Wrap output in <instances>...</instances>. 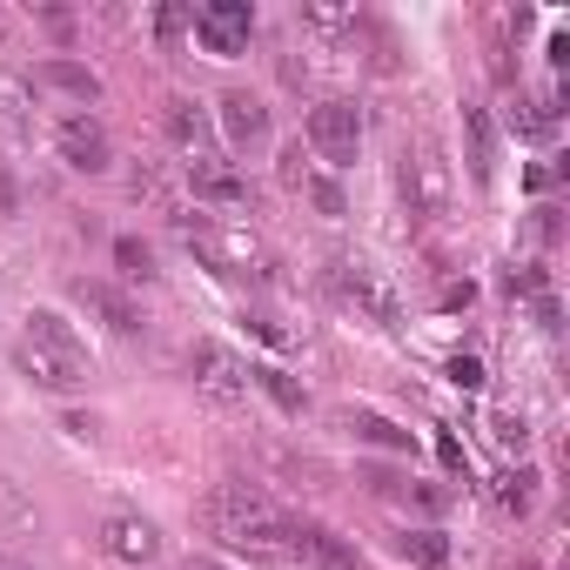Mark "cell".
<instances>
[{
  "mask_svg": "<svg viewBox=\"0 0 570 570\" xmlns=\"http://www.w3.org/2000/svg\"><path fill=\"white\" fill-rule=\"evenodd\" d=\"M202 530L215 543H228L235 557H255L268 570H296V517L282 510L262 483H242V476L215 483L202 497Z\"/></svg>",
  "mask_w": 570,
  "mask_h": 570,
  "instance_id": "1",
  "label": "cell"
},
{
  "mask_svg": "<svg viewBox=\"0 0 570 570\" xmlns=\"http://www.w3.org/2000/svg\"><path fill=\"white\" fill-rule=\"evenodd\" d=\"M175 235L215 268V275H248V282H268L275 255L268 242L248 228V222H215V215H175Z\"/></svg>",
  "mask_w": 570,
  "mask_h": 570,
  "instance_id": "2",
  "label": "cell"
},
{
  "mask_svg": "<svg viewBox=\"0 0 570 570\" xmlns=\"http://www.w3.org/2000/svg\"><path fill=\"white\" fill-rule=\"evenodd\" d=\"M303 148H309V155H323L330 168H350V161H356V148H363V108H356V101H343V95L316 101V108H309V128H303Z\"/></svg>",
  "mask_w": 570,
  "mask_h": 570,
  "instance_id": "3",
  "label": "cell"
},
{
  "mask_svg": "<svg viewBox=\"0 0 570 570\" xmlns=\"http://www.w3.org/2000/svg\"><path fill=\"white\" fill-rule=\"evenodd\" d=\"M330 289H336L356 316H370V323H383V330H403V296L390 289L370 262H330Z\"/></svg>",
  "mask_w": 570,
  "mask_h": 570,
  "instance_id": "4",
  "label": "cell"
},
{
  "mask_svg": "<svg viewBox=\"0 0 570 570\" xmlns=\"http://www.w3.org/2000/svg\"><path fill=\"white\" fill-rule=\"evenodd\" d=\"M248 35H255V8H248V0H208V8L195 14V41H202L215 61L248 55Z\"/></svg>",
  "mask_w": 570,
  "mask_h": 570,
  "instance_id": "5",
  "label": "cell"
},
{
  "mask_svg": "<svg viewBox=\"0 0 570 570\" xmlns=\"http://www.w3.org/2000/svg\"><path fill=\"white\" fill-rule=\"evenodd\" d=\"M403 195H410V208H416V215H443V208H450L456 181H450V161H443L430 141L403 148Z\"/></svg>",
  "mask_w": 570,
  "mask_h": 570,
  "instance_id": "6",
  "label": "cell"
},
{
  "mask_svg": "<svg viewBox=\"0 0 570 570\" xmlns=\"http://www.w3.org/2000/svg\"><path fill=\"white\" fill-rule=\"evenodd\" d=\"M188 376H195V390L215 396V403H242V396H248V363H242L235 350H222V343H195V350H188Z\"/></svg>",
  "mask_w": 570,
  "mask_h": 570,
  "instance_id": "7",
  "label": "cell"
},
{
  "mask_svg": "<svg viewBox=\"0 0 570 570\" xmlns=\"http://www.w3.org/2000/svg\"><path fill=\"white\" fill-rule=\"evenodd\" d=\"M55 148H61V161H68L75 175H108V168H115L108 128H101L95 115H68V121L55 128Z\"/></svg>",
  "mask_w": 570,
  "mask_h": 570,
  "instance_id": "8",
  "label": "cell"
},
{
  "mask_svg": "<svg viewBox=\"0 0 570 570\" xmlns=\"http://www.w3.org/2000/svg\"><path fill=\"white\" fill-rule=\"evenodd\" d=\"M14 370H21L35 390H55V396H68V390L88 383V356H55V350H41V343H14Z\"/></svg>",
  "mask_w": 570,
  "mask_h": 570,
  "instance_id": "9",
  "label": "cell"
},
{
  "mask_svg": "<svg viewBox=\"0 0 570 570\" xmlns=\"http://www.w3.org/2000/svg\"><path fill=\"white\" fill-rule=\"evenodd\" d=\"M101 550H108L115 563H155V557H161V530H155L148 517H135V510H115V517L101 523Z\"/></svg>",
  "mask_w": 570,
  "mask_h": 570,
  "instance_id": "10",
  "label": "cell"
},
{
  "mask_svg": "<svg viewBox=\"0 0 570 570\" xmlns=\"http://www.w3.org/2000/svg\"><path fill=\"white\" fill-rule=\"evenodd\" d=\"M296 570H363V557H356V543H343L336 530L296 517Z\"/></svg>",
  "mask_w": 570,
  "mask_h": 570,
  "instance_id": "11",
  "label": "cell"
},
{
  "mask_svg": "<svg viewBox=\"0 0 570 570\" xmlns=\"http://www.w3.org/2000/svg\"><path fill=\"white\" fill-rule=\"evenodd\" d=\"M75 296H81L115 336H141V303H135L128 289H115V282H75Z\"/></svg>",
  "mask_w": 570,
  "mask_h": 570,
  "instance_id": "12",
  "label": "cell"
},
{
  "mask_svg": "<svg viewBox=\"0 0 570 570\" xmlns=\"http://www.w3.org/2000/svg\"><path fill=\"white\" fill-rule=\"evenodd\" d=\"M222 135H228V148H262L268 141V108L248 88H228L222 95Z\"/></svg>",
  "mask_w": 570,
  "mask_h": 570,
  "instance_id": "13",
  "label": "cell"
},
{
  "mask_svg": "<svg viewBox=\"0 0 570 570\" xmlns=\"http://www.w3.org/2000/svg\"><path fill=\"white\" fill-rule=\"evenodd\" d=\"M188 188H195V202H208V208H248V181H242L235 168H222L215 155H208V161H188Z\"/></svg>",
  "mask_w": 570,
  "mask_h": 570,
  "instance_id": "14",
  "label": "cell"
},
{
  "mask_svg": "<svg viewBox=\"0 0 570 570\" xmlns=\"http://www.w3.org/2000/svg\"><path fill=\"white\" fill-rule=\"evenodd\" d=\"M161 121H168V135H175V148H181L188 161H208V148H215V128H208V115H202L195 101H181V95H175Z\"/></svg>",
  "mask_w": 570,
  "mask_h": 570,
  "instance_id": "15",
  "label": "cell"
},
{
  "mask_svg": "<svg viewBox=\"0 0 570 570\" xmlns=\"http://www.w3.org/2000/svg\"><path fill=\"white\" fill-rule=\"evenodd\" d=\"M35 88H61V95H75V101H101V75L81 68V61H68V55H48V61L35 68Z\"/></svg>",
  "mask_w": 570,
  "mask_h": 570,
  "instance_id": "16",
  "label": "cell"
},
{
  "mask_svg": "<svg viewBox=\"0 0 570 570\" xmlns=\"http://www.w3.org/2000/svg\"><path fill=\"white\" fill-rule=\"evenodd\" d=\"M343 430H356V436L376 443V450L416 456V430H403V423H390V416H376V410H343Z\"/></svg>",
  "mask_w": 570,
  "mask_h": 570,
  "instance_id": "17",
  "label": "cell"
},
{
  "mask_svg": "<svg viewBox=\"0 0 570 570\" xmlns=\"http://www.w3.org/2000/svg\"><path fill=\"white\" fill-rule=\"evenodd\" d=\"M21 343H41V350H55V356H88V343H81V336L68 330V316H55V309H28Z\"/></svg>",
  "mask_w": 570,
  "mask_h": 570,
  "instance_id": "18",
  "label": "cell"
},
{
  "mask_svg": "<svg viewBox=\"0 0 570 570\" xmlns=\"http://www.w3.org/2000/svg\"><path fill=\"white\" fill-rule=\"evenodd\" d=\"M41 530V510H35V497L0 470V537H35Z\"/></svg>",
  "mask_w": 570,
  "mask_h": 570,
  "instance_id": "19",
  "label": "cell"
},
{
  "mask_svg": "<svg viewBox=\"0 0 570 570\" xmlns=\"http://www.w3.org/2000/svg\"><path fill=\"white\" fill-rule=\"evenodd\" d=\"M248 383H262V390H268V403H275L282 416H303V410H309V390H303L289 370H282V363H255V370H248Z\"/></svg>",
  "mask_w": 570,
  "mask_h": 570,
  "instance_id": "20",
  "label": "cell"
},
{
  "mask_svg": "<svg viewBox=\"0 0 570 570\" xmlns=\"http://www.w3.org/2000/svg\"><path fill=\"white\" fill-rule=\"evenodd\" d=\"M490 497H497L510 517H530V503H537V470H530V463L497 470V476H490Z\"/></svg>",
  "mask_w": 570,
  "mask_h": 570,
  "instance_id": "21",
  "label": "cell"
},
{
  "mask_svg": "<svg viewBox=\"0 0 570 570\" xmlns=\"http://www.w3.org/2000/svg\"><path fill=\"white\" fill-rule=\"evenodd\" d=\"M396 557H410L423 570H443L450 563V537H436V530H396Z\"/></svg>",
  "mask_w": 570,
  "mask_h": 570,
  "instance_id": "22",
  "label": "cell"
},
{
  "mask_svg": "<svg viewBox=\"0 0 570 570\" xmlns=\"http://www.w3.org/2000/svg\"><path fill=\"white\" fill-rule=\"evenodd\" d=\"M463 128H470V175H476V181H490V161H497L490 115H483V108H463Z\"/></svg>",
  "mask_w": 570,
  "mask_h": 570,
  "instance_id": "23",
  "label": "cell"
},
{
  "mask_svg": "<svg viewBox=\"0 0 570 570\" xmlns=\"http://www.w3.org/2000/svg\"><path fill=\"white\" fill-rule=\"evenodd\" d=\"M115 268H121L128 282H155V248H148L141 235H115Z\"/></svg>",
  "mask_w": 570,
  "mask_h": 570,
  "instance_id": "24",
  "label": "cell"
},
{
  "mask_svg": "<svg viewBox=\"0 0 570 570\" xmlns=\"http://www.w3.org/2000/svg\"><path fill=\"white\" fill-rule=\"evenodd\" d=\"M262 463H268L275 476H289V483H323V476H330L316 456H296V450H262Z\"/></svg>",
  "mask_w": 570,
  "mask_h": 570,
  "instance_id": "25",
  "label": "cell"
},
{
  "mask_svg": "<svg viewBox=\"0 0 570 570\" xmlns=\"http://www.w3.org/2000/svg\"><path fill=\"white\" fill-rule=\"evenodd\" d=\"M403 497H410L416 510H430V517H443V510L456 503V490H450V483H416V476L403 483Z\"/></svg>",
  "mask_w": 570,
  "mask_h": 570,
  "instance_id": "26",
  "label": "cell"
},
{
  "mask_svg": "<svg viewBox=\"0 0 570 570\" xmlns=\"http://www.w3.org/2000/svg\"><path fill=\"white\" fill-rule=\"evenodd\" d=\"M303 195H309L323 215H350V202H343V188H336L330 175H309V181H303Z\"/></svg>",
  "mask_w": 570,
  "mask_h": 570,
  "instance_id": "27",
  "label": "cell"
},
{
  "mask_svg": "<svg viewBox=\"0 0 570 570\" xmlns=\"http://www.w3.org/2000/svg\"><path fill=\"white\" fill-rule=\"evenodd\" d=\"M303 21L323 28V35H343V28H356L363 14H356V8H303Z\"/></svg>",
  "mask_w": 570,
  "mask_h": 570,
  "instance_id": "28",
  "label": "cell"
},
{
  "mask_svg": "<svg viewBox=\"0 0 570 570\" xmlns=\"http://www.w3.org/2000/svg\"><path fill=\"white\" fill-rule=\"evenodd\" d=\"M503 296H543V268H537V262L510 268V275H503Z\"/></svg>",
  "mask_w": 570,
  "mask_h": 570,
  "instance_id": "29",
  "label": "cell"
},
{
  "mask_svg": "<svg viewBox=\"0 0 570 570\" xmlns=\"http://www.w3.org/2000/svg\"><path fill=\"white\" fill-rule=\"evenodd\" d=\"M490 436H497L503 450H517V456L530 450V423H523V416H497V423H490Z\"/></svg>",
  "mask_w": 570,
  "mask_h": 570,
  "instance_id": "30",
  "label": "cell"
},
{
  "mask_svg": "<svg viewBox=\"0 0 570 570\" xmlns=\"http://www.w3.org/2000/svg\"><path fill=\"white\" fill-rule=\"evenodd\" d=\"M28 128H35V121L21 115V95H14V88H0V135H28Z\"/></svg>",
  "mask_w": 570,
  "mask_h": 570,
  "instance_id": "31",
  "label": "cell"
},
{
  "mask_svg": "<svg viewBox=\"0 0 570 570\" xmlns=\"http://www.w3.org/2000/svg\"><path fill=\"white\" fill-rule=\"evenodd\" d=\"M188 28H195V14H188V8H155V35H161V41H181Z\"/></svg>",
  "mask_w": 570,
  "mask_h": 570,
  "instance_id": "32",
  "label": "cell"
},
{
  "mask_svg": "<svg viewBox=\"0 0 570 570\" xmlns=\"http://www.w3.org/2000/svg\"><path fill=\"white\" fill-rule=\"evenodd\" d=\"M403 483H410V476H396V470H383V463L363 470V490H370V497H403Z\"/></svg>",
  "mask_w": 570,
  "mask_h": 570,
  "instance_id": "33",
  "label": "cell"
},
{
  "mask_svg": "<svg viewBox=\"0 0 570 570\" xmlns=\"http://www.w3.org/2000/svg\"><path fill=\"white\" fill-rule=\"evenodd\" d=\"M282 181H289V188H303V181H309V148H303V141L282 148Z\"/></svg>",
  "mask_w": 570,
  "mask_h": 570,
  "instance_id": "34",
  "label": "cell"
},
{
  "mask_svg": "<svg viewBox=\"0 0 570 570\" xmlns=\"http://www.w3.org/2000/svg\"><path fill=\"white\" fill-rule=\"evenodd\" d=\"M450 383L456 390H483V363L476 356H450Z\"/></svg>",
  "mask_w": 570,
  "mask_h": 570,
  "instance_id": "35",
  "label": "cell"
},
{
  "mask_svg": "<svg viewBox=\"0 0 570 570\" xmlns=\"http://www.w3.org/2000/svg\"><path fill=\"white\" fill-rule=\"evenodd\" d=\"M0 215H21V181L8 175V161H0Z\"/></svg>",
  "mask_w": 570,
  "mask_h": 570,
  "instance_id": "36",
  "label": "cell"
},
{
  "mask_svg": "<svg viewBox=\"0 0 570 570\" xmlns=\"http://www.w3.org/2000/svg\"><path fill=\"white\" fill-rule=\"evenodd\" d=\"M41 28H48V35H61V41H68V35H75V14H61V8H41Z\"/></svg>",
  "mask_w": 570,
  "mask_h": 570,
  "instance_id": "37",
  "label": "cell"
},
{
  "mask_svg": "<svg viewBox=\"0 0 570 570\" xmlns=\"http://www.w3.org/2000/svg\"><path fill=\"white\" fill-rule=\"evenodd\" d=\"M470 303H476L470 282H450V289H443V309H470Z\"/></svg>",
  "mask_w": 570,
  "mask_h": 570,
  "instance_id": "38",
  "label": "cell"
},
{
  "mask_svg": "<svg viewBox=\"0 0 570 570\" xmlns=\"http://www.w3.org/2000/svg\"><path fill=\"white\" fill-rule=\"evenodd\" d=\"M537 323H543V330H563V309H557V296H537Z\"/></svg>",
  "mask_w": 570,
  "mask_h": 570,
  "instance_id": "39",
  "label": "cell"
},
{
  "mask_svg": "<svg viewBox=\"0 0 570 570\" xmlns=\"http://www.w3.org/2000/svg\"><path fill=\"white\" fill-rule=\"evenodd\" d=\"M436 456H443V470H463V443L456 436H436Z\"/></svg>",
  "mask_w": 570,
  "mask_h": 570,
  "instance_id": "40",
  "label": "cell"
},
{
  "mask_svg": "<svg viewBox=\"0 0 570 570\" xmlns=\"http://www.w3.org/2000/svg\"><path fill=\"white\" fill-rule=\"evenodd\" d=\"M188 570H228V563H215V557H188Z\"/></svg>",
  "mask_w": 570,
  "mask_h": 570,
  "instance_id": "41",
  "label": "cell"
},
{
  "mask_svg": "<svg viewBox=\"0 0 570 570\" xmlns=\"http://www.w3.org/2000/svg\"><path fill=\"white\" fill-rule=\"evenodd\" d=\"M0 570H28V563H14V557H0Z\"/></svg>",
  "mask_w": 570,
  "mask_h": 570,
  "instance_id": "42",
  "label": "cell"
},
{
  "mask_svg": "<svg viewBox=\"0 0 570 570\" xmlns=\"http://www.w3.org/2000/svg\"><path fill=\"white\" fill-rule=\"evenodd\" d=\"M0 41H8V14H0Z\"/></svg>",
  "mask_w": 570,
  "mask_h": 570,
  "instance_id": "43",
  "label": "cell"
},
{
  "mask_svg": "<svg viewBox=\"0 0 570 570\" xmlns=\"http://www.w3.org/2000/svg\"><path fill=\"white\" fill-rule=\"evenodd\" d=\"M517 570H537V563H517Z\"/></svg>",
  "mask_w": 570,
  "mask_h": 570,
  "instance_id": "44",
  "label": "cell"
}]
</instances>
